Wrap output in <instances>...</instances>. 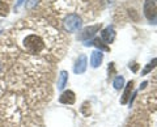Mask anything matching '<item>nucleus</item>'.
Wrapping results in <instances>:
<instances>
[{"mask_svg": "<svg viewBox=\"0 0 157 127\" xmlns=\"http://www.w3.org/2000/svg\"><path fill=\"white\" fill-rule=\"evenodd\" d=\"M124 84V77L123 76H117L114 79V83H113V85H114L115 89H121L122 87Z\"/></svg>", "mask_w": 157, "mask_h": 127, "instance_id": "nucleus-11", "label": "nucleus"}, {"mask_svg": "<svg viewBox=\"0 0 157 127\" xmlns=\"http://www.w3.org/2000/svg\"><path fill=\"white\" fill-rule=\"evenodd\" d=\"M132 88H134V83L130 81L128 84H127V88H126V90H124V93H123V97L121 98V104H127V101H128V98H130V94H131Z\"/></svg>", "mask_w": 157, "mask_h": 127, "instance_id": "nucleus-9", "label": "nucleus"}, {"mask_svg": "<svg viewBox=\"0 0 157 127\" xmlns=\"http://www.w3.org/2000/svg\"><path fill=\"white\" fill-rule=\"evenodd\" d=\"M67 81H68V74L66 71H62L60 72V76H59V81H58V89H63V88L66 87L67 84Z\"/></svg>", "mask_w": 157, "mask_h": 127, "instance_id": "nucleus-10", "label": "nucleus"}, {"mask_svg": "<svg viewBox=\"0 0 157 127\" xmlns=\"http://www.w3.org/2000/svg\"><path fill=\"white\" fill-rule=\"evenodd\" d=\"M143 11H144V16L155 24L157 18V7H156L155 0H145Z\"/></svg>", "mask_w": 157, "mask_h": 127, "instance_id": "nucleus-3", "label": "nucleus"}, {"mask_svg": "<svg viewBox=\"0 0 157 127\" xmlns=\"http://www.w3.org/2000/svg\"><path fill=\"white\" fill-rule=\"evenodd\" d=\"M75 93H73L72 90H66L64 93H63L60 97H59V101L62 102V104H67V105H72L73 102H75Z\"/></svg>", "mask_w": 157, "mask_h": 127, "instance_id": "nucleus-7", "label": "nucleus"}, {"mask_svg": "<svg viewBox=\"0 0 157 127\" xmlns=\"http://www.w3.org/2000/svg\"><path fill=\"white\" fill-rule=\"evenodd\" d=\"M8 13V6L4 2H0V16H6Z\"/></svg>", "mask_w": 157, "mask_h": 127, "instance_id": "nucleus-13", "label": "nucleus"}, {"mask_svg": "<svg viewBox=\"0 0 157 127\" xmlns=\"http://www.w3.org/2000/svg\"><path fill=\"white\" fill-rule=\"evenodd\" d=\"M24 3V0H18V3H17V7H20V6H21V4Z\"/></svg>", "mask_w": 157, "mask_h": 127, "instance_id": "nucleus-14", "label": "nucleus"}, {"mask_svg": "<svg viewBox=\"0 0 157 127\" xmlns=\"http://www.w3.org/2000/svg\"><path fill=\"white\" fill-rule=\"evenodd\" d=\"M100 29V25H94V26H90V28H88V29H85L84 32H82V34L80 36V38L81 40H86V38H90V37H93L94 36V33Z\"/></svg>", "mask_w": 157, "mask_h": 127, "instance_id": "nucleus-8", "label": "nucleus"}, {"mask_svg": "<svg viewBox=\"0 0 157 127\" xmlns=\"http://www.w3.org/2000/svg\"><path fill=\"white\" fill-rule=\"evenodd\" d=\"M156 66H157V58H156V59H153L152 62H149L148 64H147V67L143 70V72H141V74H143V75H147L148 72H151L152 70H153V68H155Z\"/></svg>", "mask_w": 157, "mask_h": 127, "instance_id": "nucleus-12", "label": "nucleus"}, {"mask_svg": "<svg viewBox=\"0 0 157 127\" xmlns=\"http://www.w3.org/2000/svg\"><path fill=\"white\" fill-rule=\"evenodd\" d=\"M0 68H2V66H0Z\"/></svg>", "mask_w": 157, "mask_h": 127, "instance_id": "nucleus-15", "label": "nucleus"}, {"mask_svg": "<svg viewBox=\"0 0 157 127\" xmlns=\"http://www.w3.org/2000/svg\"><path fill=\"white\" fill-rule=\"evenodd\" d=\"M86 66H88V60H86V56L85 55H80L78 59L75 63V67H73V72L75 74H84L85 70H86Z\"/></svg>", "mask_w": 157, "mask_h": 127, "instance_id": "nucleus-4", "label": "nucleus"}, {"mask_svg": "<svg viewBox=\"0 0 157 127\" xmlns=\"http://www.w3.org/2000/svg\"><path fill=\"white\" fill-rule=\"evenodd\" d=\"M102 59H104V54H102L101 50L93 51L92 55H90V64H92V67H93V68L100 67L101 63H102Z\"/></svg>", "mask_w": 157, "mask_h": 127, "instance_id": "nucleus-6", "label": "nucleus"}, {"mask_svg": "<svg viewBox=\"0 0 157 127\" xmlns=\"http://www.w3.org/2000/svg\"><path fill=\"white\" fill-rule=\"evenodd\" d=\"M45 41L37 34H29L24 38V47L29 54H39L45 48Z\"/></svg>", "mask_w": 157, "mask_h": 127, "instance_id": "nucleus-1", "label": "nucleus"}, {"mask_svg": "<svg viewBox=\"0 0 157 127\" xmlns=\"http://www.w3.org/2000/svg\"><path fill=\"white\" fill-rule=\"evenodd\" d=\"M63 26H64V29L67 32H71V33L77 32V30H80V29L82 28V20H81V17L78 16V14L71 13L64 18V21H63Z\"/></svg>", "mask_w": 157, "mask_h": 127, "instance_id": "nucleus-2", "label": "nucleus"}, {"mask_svg": "<svg viewBox=\"0 0 157 127\" xmlns=\"http://www.w3.org/2000/svg\"><path fill=\"white\" fill-rule=\"evenodd\" d=\"M114 38H115V32L113 26H107L101 32V40L105 43H111L114 41Z\"/></svg>", "mask_w": 157, "mask_h": 127, "instance_id": "nucleus-5", "label": "nucleus"}]
</instances>
